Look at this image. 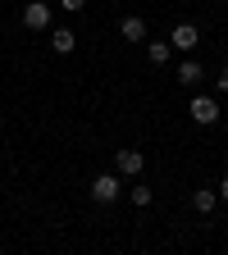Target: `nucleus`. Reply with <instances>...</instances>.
<instances>
[{"mask_svg":"<svg viewBox=\"0 0 228 255\" xmlns=\"http://www.w3.org/2000/svg\"><path fill=\"white\" fill-rule=\"evenodd\" d=\"M23 27L27 32H50L55 27V9L46 5V0H27L23 5Z\"/></svg>","mask_w":228,"mask_h":255,"instance_id":"1","label":"nucleus"},{"mask_svg":"<svg viewBox=\"0 0 228 255\" xmlns=\"http://www.w3.org/2000/svg\"><path fill=\"white\" fill-rule=\"evenodd\" d=\"M187 114H192V123H197V128H215L224 110H219L215 96H192V110H187Z\"/></svg>","mask_w":228,"mask_h":255,"instance_id":"2","label":"nucleus"},{"mask_svg":"<svg viewBox=\"0 0 228 255\" xmlns=\"http://www.w3.org/2000/svg\"><path fill=\"white\" fill-rule=\"evenodd\" d=\"M91 201L96 205H114L119 201V173H96L91 178Z\"/></svg>","mask_w":228,"mask_h":255,"instance_id":"3","label":"nucleus"},{"mask_svg":"<svg viewBox=\"0 0 228 255\" xmlns=\"http://www.w3.org/2000/svg\"><path fill=\"white\" fill-rule=\"evenodd\" d=\"M142 169H146L142 150H114V173L119 178H142Z\"/></svg>","mask_w":228,"mask_h":255,"instance_id":"4","label":"nucleus"},{"mask_svg":"<svg viewBox=\"0 0 228 255\" xmlns=\"http://www.w3.org/2000/svg\"><path fill=\"white\" fill-rule=\"evenodd\" d=\"M169 41H174V50L192 55V50H197V41H201V32H197V23H178V27L169 32Z\"/></svg>","mask_w":228,"mask_h":255,"instance_id":"5","label":"nucleus"},{"mask_svg":"<svg viewBox=\"0 0 228 255\" xmlns=\"http://www.w3.org/2000/svg\"><path fill=\"white\" fill-rule=\"evenodd\" d=\"M50 50L55 55H73L78 50V32L73 27H50Z\"/></svg>","mask_w":228,"mask_h":255,"instance_id":"6","label":"nucleus"},{"mask_svg":"<svg viewBox=\"0 0 228 255\" xmlns=\"http://www.w3.org/2000/svg\"><path fill=\"white\" fill-rule=\"evenodd\" d=\"M119 37L123 41H146V18H137V14L119 18Z\"/></svg>","mask_w":228,"mask_h":255,"instance_id":"7","label":"nucleus"},{"mask_svg":"<svg viewBox=\"0 0 228 255\" xmlns=\"http://www.w3.org/2000/svg\"><path fill=\"white\" fill-rule=\"evenodd\" d=\"M219 205V191L215 187H197V191H192V210H197V214H210Z\"/></svg>","mask_w":228,"mask_h":255,"instance_id":"8","label":"nucleus"},{"mask_svg":"<svg viewBox=\"0 0 228 255\" xmlns=\"http://www.w3.org/2000/svg\"><path fill=\"white\" fill-rule=\"evenodd\" d=\"M174 78H178L183 87H197V82L206 78V69H201V64H197V59H183V64H178V73H174Z\"/></svg>","mask_w":228,"mask_h":255,"instance_id":"9","label":"nucleus"},{"mask_svg":"<svg viewBox=\"0 0 228 255\" xmlns=\"http://www.w3.org/2000/svg\"><path fill=\"white\" fill-rule=\"evenodd\" d=\"M146 59L155 64V69H165V64L174 59V41H151L146 46Z\"/></svg>","mask_w":228,"mask_h":255,"instance_id":"10","label":"nucleus"},{"mask_svg":"<svg viewBox=\"0 0 228 255\" xmlns=\"http://www.w3.org/2000/svg\"><path fill=\"white\" fill-rule=\"evenodd\" d=\"M128 196H133V205H142V210H146V205L155 201V191H151V187H133Z\"/></svg>","mask_w":228,"mask_h":255,"instance_id":"11","label":"nucleus"},{"mask_svg":"<svg viewBox=\"0 0 228 255\" xmlns=\"http://www.w3.org/2000/svg\"><path fill=\"white\" fill-rule=\"evenodd\" d=\"M82 5H87V0H59V9H64V14H82Z\"/></svg>","mask_w":228,"mask_h":255,"instance_id":"12","label":"nucleus"},{"mask_svg":"<svg viewBox=\"0 0 228 255\" xmlns=\"http://www.w3.org/2000/svg\"><path fill=\"white\" fill-rule=\"evenodd\" d=\"M215 91H224V96H228V64H224V69H219V78H215Z\"/></svg>","mask_w":228,"mask_h":255,"instance_id":"13","label":"nucleus"},{"mask_svg":"<svg viewBox=\"0 0 228 255\" xmlns=\"http://www.w3.org/2000/svg\"><path fill=\"white\" fill-rule=\"evenodd\" d=\"M219 201H228V173H224V182H219Z\"/></svg>","mask_w":228,"mask_h":255,"instance_id":"14","label":"nucleus"}]
</instances>
